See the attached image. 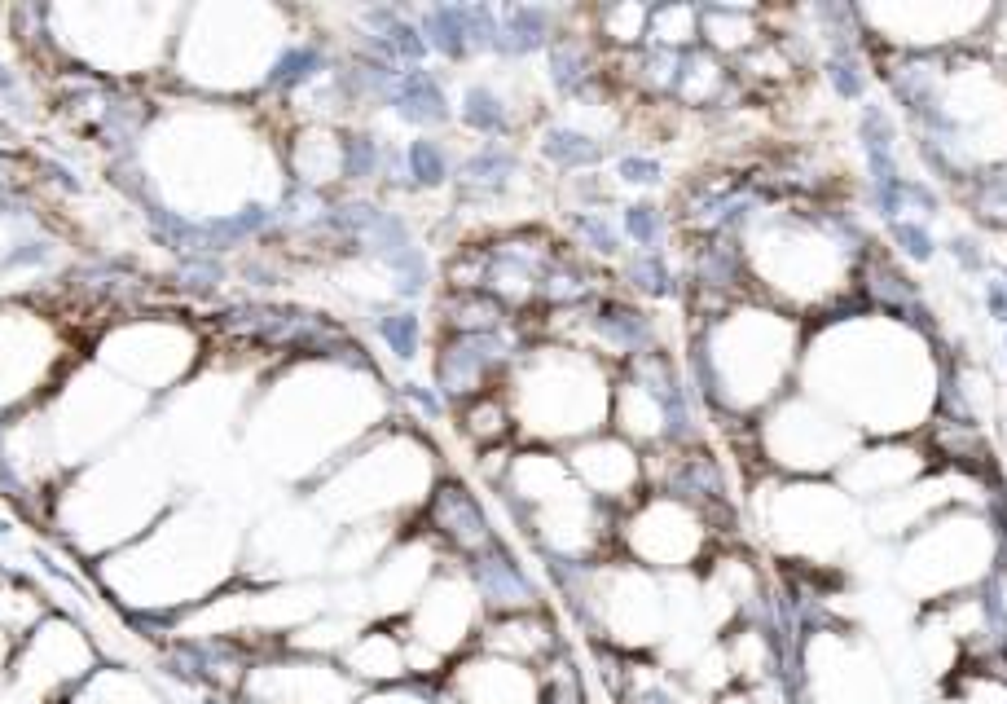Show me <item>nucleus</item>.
I'll use <instances>...</instances> for the list:
<instances>
[{"label":"nucleus","mask_w":1007,"mask_h":704,"mask_svg":"<svg viewBox=\"0 0 1007 704\" xmlns=\"http://www.w3.org/2000/svg\"><path fill=\"white\" fill-rule=\"evenodd\" d=\"M621 225H625V234L634 238L643 251H656V238H660V207H651V203L625 207Z\"/></svg>","instance_id":"6e6552de"},{"label":"nucleus","mask_w":1007,"mask_h":704,"mask_svg":"<svg viewBox=\"0 0 1007 704\" xmlns=\"http://www.w3.org/2000/svg\"><path fill=\"white\" fill-rule=\"evenodd\" d=\"M568 471L585 493H599V498L634 493V484L643 480V467H638V458H634V445H629V440H603V436H585L581 445L572 449Z\"/></svg>","instance_id":"f03ea898"},{"label":"nucleus","mask_w":1007,"mask_h":704,"mask_svg":"<svg viewBox=\"0 0 1007 704\" xmlns=\"http://www.w3.org/2000/svg\"><path fill=\"white\" fill-rule=\"evenodd\" d=\"M475 700L480 704H528L533 682L519 665H484L475 678Z\"/></svg>","instance_id":"423d86ee"},{"label":"nucleus","mask_w":1007,"mask_h":704,"mask_svg":"<svg viewBox=\"0 0 1007 704\" xmlns=\"http://www.w3.org/2000/svg\"><path fill=\"white\" fill-rule=\"evenodd\" d=\"M893 238H898V251L902 256H911V260H933V234H928V225L924 220H911V216H902L898 225H893Z\"/></svg>","instance_id":"9d476101"},{"label":"nucleus","mask_w":1007,"mask_h":704,"mask_svg":"<svg viewBox=\"0 0 1007 704\" xmlns=\"http://www.w3.org/2000/svg\"><path fill=\"white\" fill-rule=\"evenodd\" d=\"M1003 344H1007V335H1003Z\"/></svg>","instance_id":"f8f14e48"},{"label":"nucleus","mask_w":1007,"mask_h":704,"mask_svg":"<svg viewBox=\"0 0 1007 704\" xmlns=\"http://www.w3.org/2000/svg\"><path fill=\"white\" fill-rule=\"evenodd\" d=\"M616 176H621L625 185L651 190V185H660V163L651 159V154H625V159H616Z\"/></svg>","instance_id":"9b49d317"},{"label":"nucleus","mask_w":1007,"mask_h":704,"mask_svg":"<svg viewBox=\"0 0 1007 704\" xmlns=\"http://www.w3.org/2000/svg\"><path fill=\"white\" fill-rule=\"evenodd\" d=\"M546 159L559 163L563 172H585L603 159V146H599V137H590L585 128H572V124L550 128L546 132Z\"/></svg>","instance_id":"39448f33"},{"label":"nucleus","mask_w":1007,"mask_h":704,"mask_svg":"<svg viewBox=\"0 0 1007 704\" xmlns=\"http://www.w3.org/2000/svg\"><path fill=\"white\" fill-rule=\"evenodd\" d=\"M629 282H638L647 295H669L673 291V273L665 269V260L656 256V251H638V260L629 264Z\"/></svg>","instance_id":"1a4fd4ad"},{"label":"nucleus","mask_w":1007,"mask_h":704,"mask_svg":"<svg viewBox=\"0 0 1007 704\" xmlns=\"http://www.w3.org/2000/svg\"><path fill=\"white\" fill-rule=\"evenodd\" d=\"M972 207H977L981 220L1007 225V172L977 176V190H972Z\"/></svg>","instance_id":"0eeeda50"},{"label":"nucleus","mask_w":1007,"mask_h":704,"mask_svg":"<svg viewBox=\"0 0 1007 704\" xmlns=\"http://www.w3.org/2000/svg\"><path fill=\"white\" fill-rule=\"evenodd\" d=\"M669 414H673V401L656 396L651 388L629 379L625 388H616V427L629 436V440H656L669 432Z\"/></svg>","instance_id":"7ed1b4c3"},{"label":"nucleus","mask_w":1007,"mask_h":704,"mask_svg":"<svg viewBox=\"0 0 1007 704\" xmlns=\"http://www.w3.org/2000/svg\"><path fill=\"white\" fill-rule=\"evenodd\" d=\"M726 84H730V71L722 66L717 53H708V49L682 53L678 84H673V88H678L691 106H717V102H722V93H726Z\"/></svg>","instance_id":"20e7f679"},{"label":"nucleus","mask_w":1007,"mask_h":704,"mask_svg":"<svg viewBox=\"0 0 1007 704\" xmlns=\"http://www.w3.org/2000/svg\"><path fill=\"white\" fill-rule=\"evenodd\" d=\"M700 515L691 506H682L678 498H651L643 511L629 520V546L647 559V564H665V568H678L686 559H695L700 550Z\"/></svg>","instance_id":"f257e3e1"}]
</instances>
